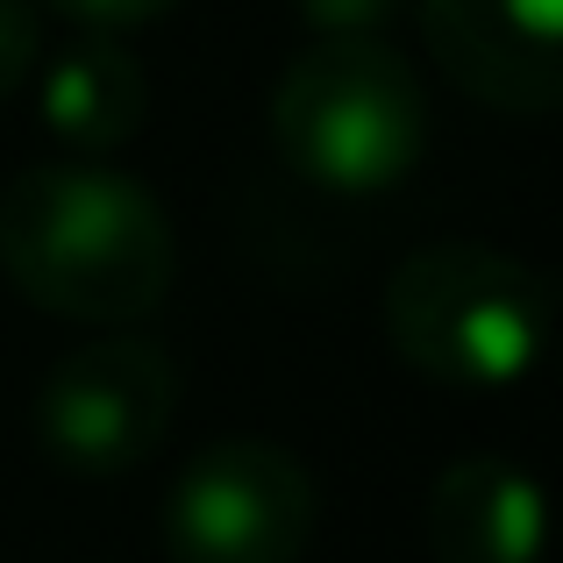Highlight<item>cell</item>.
I'll return each mask as SVG.
<instances>
[{"mask_svg": "<svg viewBox=\"0 0 563 563\" xmlns=\"http://www.w3.org/2000/svg\"><path fill=\"white\" fill-rule=\"evenodd\" d=\"M550 278L493 243H428L385 278V343L407 372L450 393H507L542 364Z\"/></svg>", "mask_w": 563, "mask_h": 563, "instance_id": "7a4b0ae2", "label": "cell"}, {"mask_svg": "<svg viewBox=\"0 0 563 563\" xmlns=\"http://www.w3.org/2000/svg\"><path fill=\"white\" fill-rule=\"evenodd\" d=\"M428 57L493 114H550L563 100V0H413Z\"/></svg>", "mask_w": 563, "mask_h": 563, "instance_id": "8992f818", "label": "cell"}, {"mask_svg": "<svg viewBox=\"0 0 563 563\" xmlns=\"http://www.w3.org/2000/svg\"><path fill=\"white\" fill-rule=\"evenodd\" d=\"M399 14V0H300V22L314 36H378Z\"/></svg>", "mask_w": 563, "mask_h": 563, "instance_id": "8fae6325", "label": "cell"}, {"mask_svg": "<svg viewBox=\"0 0 563 563\" xmlns=\"http://www.w3.org/2000/svg\"><path fill=\"white\" fill-rule=\"evenodd\" d=\"M43 57V8L36 0H0V100H14L29 86Z\"/></svg>", "mask_w": 563, "mask_h": 563, "instance_id": "9c48e42d", "label": "cell"}, {"mask_svg": "<svg viewBox=\"0 0 563 563\" xmlns=\"http://www.w3.org/2000/svg\"><path fill=\"white\" fill-rule=\"evenodd\" d=\"M0 278L86 329H136L172 300L179 235L143 179L100 157H51L0 186Z\"/></svg>", "mask_w": 563, "mask_h": 563, "instance_id": "6da1fadb", "label": "cell"}, {"mask_svg": "<svg viewBox=\"0 0 563 563\" xmlns=\"http://www.w3.org/2000/svg\"><path fill=\"white\" fill-rule=\"evenodd\" d=\"M542 493L507 456H456L428 493L435 563H542Z\"/></svg>", "mask_w": 563, "mask_h": 563, "instance_id": "ba28073f", "label": "cell"}, {"mask_svg": "<svg viewBox=\"0 0 563 563\" xmlns=\"http://www.w3.org/2000/svg\"><path fill=\"white\" fill-rule=\"evenodd\" d=\"M157 528L172 563H300L321 528V493L286 442L229 435L179 464Z\"/></svg>", "mask_w": 563, "mask_h": 563, "instance_id": "277c9868", "label": "cell"}, {"mask_svg": "<svg viewBox=\"0 0 563 563\" xmlns=\"http://www.w3.org/2000/svg\"><path fill=\"white\" fill-rule=\"evenodd\" d=\"M272 143L307 186L372 200L428 151V93L385 36H314L272 86Z\"/></svg>", "mask_w": 563, "mask_h": 563, "instance_id": "3957f363", "label": "cell"}, {"mask_svg": "<svg viewBox=\"0 0 563 563\" xmlns=\"http://www.w3.org/2000/svg\"><path fill=\"white\" fill-rule=\"evenodd\" d=\"M172 413H179V357L136 329H108L43 372L29 421L51 464L79 478H122L143 456H157Z\"/></svg>", "mask_w": 563, "mask_h": 563, "instance_id": "5b68a950", "label": "cell"}, {"mask_svg": "<svg viewBox=\"0 0 563 563\" xmlns=\"http://www.w3.org/2000/svg\"><path fill=\"white\" fill-rule=\"evenodd\" d=\"M36 8L65 14L71 29H86V36H122V29H151L165 22L179 0H36Z\"/></svg>", "mask_w": 563, "mask_h": 563, "instance_id": "30bf717a", "label": "cell"}, {"mask_svg": "<svg viewBox=\"0 0 563 563\" xmlns=\"http://www.w3.org/2000/svg\"><path fill=\"white\" fill-rule=\"evenodd\" d=\"M36 122L71 157H114L151 122V79L114 36H71L65 51L36 57Z\"/></svg>", "mask_w": 563, "mask_h": 563, "instance_id": "52a82bcc", "label": "cell"}]
</instances>
